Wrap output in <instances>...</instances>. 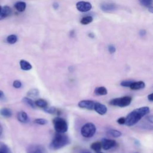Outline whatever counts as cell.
Returning <instances> with one entry per match:
<instances>
[{
	"mask_svg": "<svg viewBox=\"0 0 153 153\" xmlns=\"http://www.w3.org/2000/svg\"><path fill=\"white\" fill-rule=\"evenodd\" d=\"M108 51L111 54L114 53L116 51V48H115V46H114L113 45H109L108 47Z\"/></svg>",
	"mask_w": 153,
	"mask_h": 153,
	"instance_id": "32",
	"label": "cell"
},
{
	"mask_svg": "<svg viewBox=\"0 0 153 153\" xmlns=\"http://www.w3.org/2000/svg\"><path fill=\"white\" fill-rule=\"evenodd\" d=\"M76 7L77 10L81 12H87L91 9L92 5L88 2L79 1L76 3Z\"/></svg>",
	"mask_w": 153,
	"mask_h": 153,
	"instance_id": "7",
	"label": "cell"
},
{
	"mask_svg": "<svg viewBox=\"0 0 153 153\" xmlns=\"http://www.w3.org/2000/svg\"><path fill=\"white\" fill-rule=\"evenodd\" d=\"M94 93L97 96H104L108 94V90L105 87H97L95 88L94 90Z\"/></svg>",
	"mask_w": 153,
	"mask_h": 153,
	"instance_id": "15",
	"label": "cell"
},
{
	"mask_svg": "<svg viewBox=\"0 0 153 153\" xmlns=\"http://www.w3.org/2000/svg\"><path fill=\"white\" fill-rule=\"evenodd\" d=\"M22 101L25 103L26 104L27 106H30V108H35V102L30 98H28V97H23V99H22Z\"/></svg>",
	"mask_w": 153,
	"mask_h": 153,
	"instance_id": "23",
	"label": "cell"
},
{
	"mask_svg": "<svg viewBox=\"0 0 153 153\" xmlns=\"http://www.w3.org/2000/svg\"><path fill=\"white\" fill-rule=\"evenodd\" d=\"M17 41V36L16 35H10L7 36V41L10 44H14Z\"/></svg>",
	"mask_w": 153,
	"mask_h": 153,
	"instance_id": "26",
	"label": "cell"
},
{
	"mask_svg": "<svg viewBox=\"0 0 153 153\" xmlns=\"http://www.w3.org/2000/svg\"><path fill=\"white\" fill-rule=\"evenodd\" d=\"M117 7L115 4L112 3H103L100 5V8L105 12H111L117 9Z\"/></svg>",
	"mask_w": 153,
	"mask_h": 153,
	"instance_id": "11",
	"label": "cell"
},
{
	"mask_svg": "<svg viewBox=\"0 0 153 153\" xmlns=\"http://www.w3.org/2000/svg\"><path fill=\"white\" fill-rule=\"evenodd\" d=\"M27 153H45V148L40 145L33 144L28 146L27 150Z\"/></svg>",
	"mask_w": 153,
	"mask_h": 153,
	"instance_id": "6",
	"label": "cell"
},
{
	"mask_svg": "<svg viewBox=\"0 0 153 153\" xmlns=\"http://www.w3.org/2000/svg\"><path fill=\"white\" fill-rule=\"evenodd\" d=\"M97 153H103V152H100V151H99V152H97Z\"/></svg>",
	"mask_w": 153,
	"mask_h": 153,
	"instance_id": "43",
	"label": "cell"
},
{
	"mask_svg": "<svg viewBox=\"0 0 153 153\" xmlns=\"http://www.w3.org/2000/svg\"><path fill=\"white\" fill-rule=\"evenodd\" d=\"M146 30H143V29H142L140 30L139 32V35L140 36H144L145 35H146Z\"/></svg>",
	"mask_w": 153,
	"mask_h": 153,
	"instance_id": "34",
	"label": "cell"
},
{
	"mask_svg": "<svg viewBox=\"0 0 153 153\" xmlns=\"http://www.w3.org/2000/svg\"><path fill=\"white\" fill-rule=\"evenodd\" d=\"M17 120L23 123H25L28 122L29 121V117L25 111H20L17 113Z\"/></svg>",
	"mask_w": 153,
	"mask_h": 153,
	"instance_id": "14",
	"label": "cell"
},
{
	"mask_svg": "<svg viewBox=\"0 0 153 153\" xmlns=\"http://www.w3.org/2000/svg\"><path fill=\"white\" fill-rule=\"evenodd\" d=\"M134 81L133 80H124L123 81L121 82L120 85L123 87H130V85L131 84V83L133 82Z\"/></svg>",
	"mask_w": 153,
	"mask_h": 153,
	"instance_id": "29",
	"label": "cell"
},
{
	"mask_svg": "<svg viewBox=\"0 0 153 153\" xmlns=\"http://www.w3.org/2000/svg\"><path fill=\"white\" fill-rule=\"evenodd\" d=\"M34 123L39 125H45L48 123V121L44 118H36L34 120Z\"/></svg>",
	"mask_w": 153,
	"mask_h": 153,
	"instance_id": "27",
	"label": "cell"
},
{
	"mask_svg": "<svg viewBox=\"0 0 153 153\" xmlns=\"http://www.w3.org/2000/svg\"><path fill=\"white\" fill-rule=\"evenodd\" d=\"M13 85L16 88H20L22 87V82L19 80H15L13 82Z\"/></svg>",
	"mask_w": 153,
	"mask_h": 153,
	"instance_id": "31",
	"label": "cell"
},
{
	"mask_svg": "<svg viewBox=\"0 0 153 153\" xmlns=\"http://www.w3.org/2000/svg\"><path fill=\"white\" fill-rule=\"evenodd\" d=\"M38 94H39V90L37 88H32L29 90L27 93V96L30 97H35L38 96Z\"/></svg>",
	"mask_w": 153,
	"mask_h": 153,
	"instance_id": "24",
	"label": "cell"
},
{
	"mask_svg": "<svg viewBox=\"0 0 153 153\" xmlns=\"http://www.w3.org/2000/svg\"><path fill=\"white\" fill-rule=\"evenodd\" d=\"M117 123L120 124H124L125 123V118L124 117H120L117 120Z\"/></svg>",
	"mask_w": 153,
	"mask_h": 153,
	"instance_id": "33",
	"label": "cell"
},
{
	"mask_svg": "<svg viewBox=\"0 0 153 153\" xmlns=\"http://www.w3.org/2000/svg\"><path fill=\"white\" fill-rule=\"evenodd\" d=\"M107 133L108 135L116 138L119 137L122 135V133L120 131L116 129H110L107 131Z\"/></svg>",
	"mask_w": 153,
	"mask_h": 153,
	"instance_id": "19",
	"label": "cell"
},
{
	"mask_svg": "<svg viewBox=\"0 0 153 153\" xmlns=\"http://www.w3.org/2000/svg\"><path fill=\"white\" fill-rule=\"evenodd\" d=\"M58 7H59L58 4H57V3H54V4H53V7H54L55 9H57V8H58Z\"/></svg>",
	"mask_w": 153,
	"mask_h": 153,
	"instance_id": "37",
	"label": "cell"
},
{
	"mask_svg": "<svg viewBox=\"0 0 153 153\" xmlns=\"http://www.w3.org/2000/svg\"><path fill=\"white\" fill-rule=\"evenodd\" d=\"M145 82L142 81H133L130 85V88L133 90H138L143 89V88H145Z\"/></svg>",
	"mask_w": 153,
	"mask_h": 153,
	"instance_id": "13",
	"label": "cell"
},
{
	"mask_svg": "<svg viewBox=\"0 0 153 153\" xmlns=\"http://www.w3.org/2000/svg\"><path fill=\"white\" fill-rule=\"evenodd\" d=\"M35 104L36 106L39 107V108H44L47 107L48 105L47 101H45V100L42 99H39L36 100L35 102Z\"/></svg>",
	"mask_w": 153,
	"mask_h": 153,
	"instance_id": "21",
	"label": "cell"
},
{
	"mask_svg": "<svg viewBox=\"0 0 153 153\" xmlns=\"http://www.w3.org/2000/svg\"><path fill=\"white\" fill-rule=\"evenodd\" d=\"M150 112V109L148 106H142L134 109L130 112L125 118L124 124L131 127L137 123L142 117L148 114Z\"/></svg>",
	"mask_w": 153,
	"mask_h": 153,
	"instance_id": "1",
	"label": "cell"
},
{
	"mask_svg": "<svg viewBox=\"0 0 153 153\" xmlns=\"http://www.w3.org/2000/svg\"><path fill=\"white\" fill-rule=\"evenodd\" d=\"M2 127H1V126L0 125V136L1 135V134H2Z\"/></svg>",
	"mask_w": 153,
	"mask_h": 153,
	"instance_id": "41",
	"label": "cell"
},
{
	"mask_svg": "<svg viewBox=\"0 0 153 153\" xmlns=\"http://www.w3.org/2000/svg\"><path fill=\"white\" fill-rule=\"evenodd\" d=\"M1 9H2V7L0 5V12H1Z\"/></svg>",
	"mask_w": 153,
	"mask_h": 153,
	"instance_id": "42",
	"label": "cell"
},
{
	"mask_svg": "<svg viewBox=\"0 0 153 153\" xmlns=\"http://www.w3.org/2000/svg\"><path fill=\"white\" fill-rule=\"evenodd\" d=\"M43 109L45 112L50 114H57V112L59 111L56 108L52 107V106H47Z\"/></svg>",
	"mask_w": 153,
	"mask_h": 153,
	"instance_id": "25",
	"label": "cell"
},
{
	"mask_svg": "<svg viewBox=\"0 0 153 153\" xmlns=\"http://www.w3.org/2000/svg\"><path fill=\"white\" fill-rule=\"evenodd\" d=\"M93 17L90 16H85L84 17H82L80 21L81 23L83 25H88L89 23H91L93 22Z\"/></svg>",
	"mask_w": 153,
	"mask_h": 153,
	"instance_id": "22",
	"label": "cell"
},
{
	"mask_svg": "<svg viewBox=\"0 0 153 153\" xmlns=\"http://www.w3.org/2000/svg\"><path fill=\"white\" fill-rule=\"evenodd\" d=\"M95 102L90 100H82L78 102V105L79 108L88 110H93Z\"/></svg>",
	"mask_w": 153,
	"mask_h": 153,
	"instance_id": "9",
	"label": "cell"
},
{
	"mask_svg": "<svg viewBox=\"0 0 153 153\" xmlns=\"http://www.w3.org/2000/svg\"><path fill=\"white\" fill-rule=\"evenodd\" d=\"M148 99L149 101H150L151 102L153 101V94L152 93H151L148 96Z\"/></svg>",
	"mask_w": 153,
	"mask_h": 153,
	"instance_id": "35",
	"label": "cell"
},
{
	"mask_svg": "<svg viewBox=\"0 0 153 153\" xmlns=\"http://www.w3.org/2000/svg\"><path fill=\"white\" fill-rule=\"evenodd\" d=\"M146 119L149 121L151 123H152V115H149L148 117H146Z\"/></svg>",
	"mask_w": 153,
	"mask_h": 153,
	"instance_id": "36",
	"label": "cell"
},
{
	"mask_svg": "<svg viewBox=\"0 0 153 153\" xmlns=\"http://www.w3.org/2000/svg\"><path fill=\"white\" fill-rule=\"evenodd\" d=\"M90 148L91 149H93V151H94L96 152L100 151L101 149V148H102L100 142L97 141V142H94L92 143L90 145Z\"/></svg>",
	"mask_w": 153,
	"mask_h": 153,
	"instance_id": "20",
	"label": "cell"
},
{
	"mask_svg": "<svg viewBox=\"0 0 153 153\" xmlns=\"http://www.w3.org/2000/svg\"><path fill=\"white\" fill-rule=\"evenodd\" d=\"M93 109L99 115H105L108 111V109L106 108V106L103 105L102 104L99 102H95L94 105V108Z\"/></svg>",
	"mask_w": 153,
	"mask_h": 153,
	"instance_id": "10",
	"label": "cell"
},
{
	"mask_svg": "<svg viewBox=\"0 0 153 153\" xmlns=\"http://www.w3.org/2000/svg\"><path fill=\"white\" fill-rule=\"evenodd\" d=\"M148 10L151 12V13H152L153 12V10H152V6H150L148 7Z\"/></svg>",
	"mask_w": 153,
	"mask_h": 153,
	"instance_id": "38",
	"label": "cell"
},
{
	"mask_svg": "<svg viewBox=\"0 0 153 153\" xmlns=\"http://www.w3.org/2000/svg\"><path fill=\"white\" fill-rule=\"evenodd\" d=\"M70 143L69 137L64 133H56L50 145V148L53 150H57L68 145Z\"/></svg>",
	"mask_w": 153,
	"mask_h": 153,
	"instance_id": "2",
	"label": "cell"
},
{
	"mask_svg": "<svg viewBox=\"0 0 153 153\" xmlns=\"http://www.w3.org/2000/svg\"><path fill=\"white\" fill-rule=\"evenodd\" d=\"M4 96V93L2 91L0 90V98H2Z\"/></svg>",
	"mask_w": 153,
	"mask_h": 153,
	"instance_id": "39",
	"label": "cell"
},
{
	"mask_svg": "<svg viewBox=\"0 0 153 153\" xmlns=\"http://www.w3.org/2000/svg\"><path fill=\"white\" fill-rule=\"evenodd\" d=\"M102 147L104 150H108L114 148L116 145V142L114 140L103 138L100 142Z\"/></svg>",
	"mask_w": 153,
	"mask_h": 153,
	"instance_id": "8",
	"label": "cell"
},
{
	"mask_svg": "<svg viewBox=\"0 0 153 153\" xmlns=\"http://www.w3.org/2000/svg\"><path fill=\"white\" fill-rule=\"evenodd\" d=\"M54 128L56 133H65L68 130L67 121L63 118L57 117L54 118L53 121Z\"/></svg>",
	"mask_w": 153,
	"mask_h": 153,
	"instance_id": "3",
	"label": "cell"
},
{
	"mask_svg": "<svg viewBox=\"0 0 153 153\" xmlns=\"http://www.w3.org/2000/svg\"><path fill=\"white\" fill-rule=\"evenodd\" d=\"M140 3L146 7H149L152 5V0H139Z\"/></svg>",
	"mask_w": 153,
	"mask_h": 153,
	"instance_id": "28",
	"label": "cell"
},
{
	"mask_svg": "<svg viewBox=\"0 0 153 153\" xmlns=\"http://www.w3.org/2000/svg\"><path fill=\"white\" fill-rule=\"evenodd\" d=\"M12 13V10L9 6L5 5L2 7L0 12V20L8 17Z\"/></svg>",
	"mask_w": 153,
	"mask_h": 153,
	"instance_id": "12",
	"label": "cell"
},
{
	"mask_svg": "<svg viewBox=\"0 0 153 153\" xmlns=\"http://www.w3.org/2000/svg\"><path fill=\"white\" fill-rule=\"evenodd\" d=\"M88 36H89L90 37H91V38H94V34H93V33H90L88 34Z\"/></svg>",
	"mask_w": 153,
	"mask_h": 153,
	"instance_id": "40",
	"label": "cell"
},
{
	"mask_svg": "<svg viewBox=\"0 0 153 153\" xmlns=\"http://www.w3.org/2000/svg\"><path fill=\"white\" fill-rule=\"evenodd\" d=\"M132 100V98L130 96H126L122 97H118L112 99L109 102V104L112 106H119L121 108L126 107L131 103Z\"/></svg>",
	"mask_w": 153,
	"mask_h": 153,
	"instance_id": "5",
	"label": "cell"
},
{
	"mask_svg": "<svg viewBox=\"0 0 153 153\" xmlns=\"http://www.w3.org/2000/svg\"><path fill=\"white\" fill-rule=\"evenodd\" d=\"M20 66L23 71H29L32 68L31 64L25 60H21L20 61Z\"/></svg>",
	"mask_w": 153,
	"mask_h": 153,
	"instance_id": "16",
	"label": "cell"
},
{
	"mask_svg": "<svg viewBox=\"0 0 153 153\" xmlns=\"http://www.w3.org/2000/svg\"><path fill=\"white\" fill-rule=\"evenodd\" d=\"M83 153H90V152H83Z\"/></svg>",
	"mask_w": 153,
	"mask_h": 153,
	"instance_id": "44",
	"label": "cell"
},
{
	"mask_svg": "<svg viewBox=\"0 0 153 153\" xmlns=\"http://www.w3.org/2000/svg\"><path fill=\"white\" fill-rule=\"evenodd\" d=\"M0 114L5 117H11L13 115V113L10 109L7 108H3L0 109Z\"/></svg>",
	"mask_w": 153,
	"mask_h": 153,
	"instance_id": "18",
	"label": "cell"
},
{
	"mask_svg": "<svg viewBox=\"0 0 153 153\" xmlns=\"http://www.w3.org/2000/svg\"><path fill=\"white\" fill-rule=\"evenodd\" d=\"M14 8L19 12H23L25 10L26 7V4L23 1H19L14 4Z\"/></svg>",
	"mask_w": 153,
	"mask_h": 153,
	"instance_id": "17",
	"label": "cell"
},
{
	"mask_svg": "<svg viewBox=\"0 0 153 153\" xmlns=\"http://www.w3.org/2000/svg\"><path fill=\"white\" fill-rule=\"evenodd\" d=\"M96 131L95 125L91 123H87L83 125L81 128V135L86 138L93 137Z\"/></svg>",
	"mask_w": 153,
	"mask_h": 153,
	"instance_id": "4",
	"label": "cell"
},
{
	"mask_svg": "<svg viewBox=\"0 0 153 153\" xmlns=\"http://www.w3.org/2000/svg\"><path fill=\"white\" fill-rule=\"evenodd\" d=\"M0 153H11V152L7 146L2 145L0 148Z\"/></svg>",
	"mask_w": 153,
	"mask_h": 153,
	"instance_id": "30",
	"label": "cell"
}]
</instances>
